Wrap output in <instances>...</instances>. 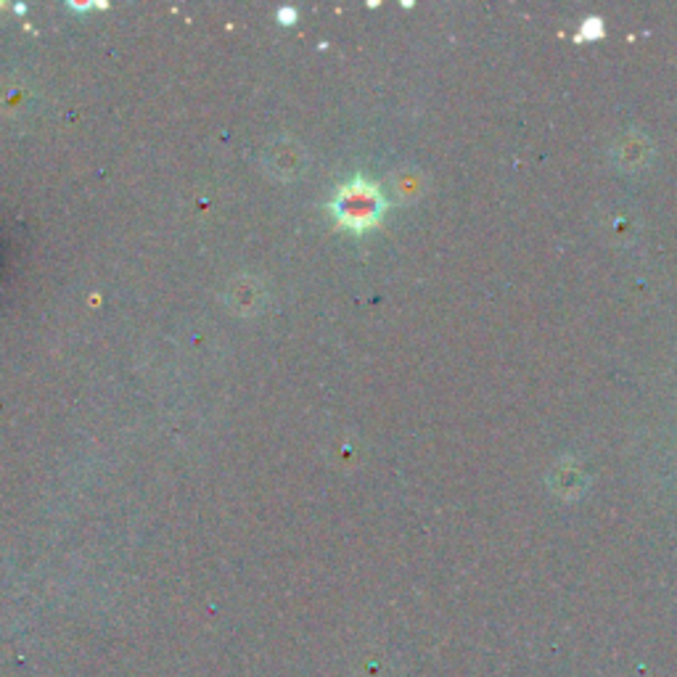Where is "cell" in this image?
Segmentation results:
<instances>
[{
    "instance_id": "cell-4",
    "label": "cell",
    "mask_w": 677,
    "mask_h": 677,
    "mask_svg": "<svg viewBox=\"0 0 677 677\" xmlns=\"http://www.w3.org/2000/svg\"><path fill=\"white\" fill-rule=\"evenodd\" d=\"M395 191L403 202H413V199H418L424 193L421 176H418V172H403V176H397L395 180Z\"/></svg>"
},
{
    "instance_id": "cell-1",
    "label": "cell",
    "mask_w": 677,
    "mask_h": 677,
    "mask_svg": "<svg viewBox=\"0 0 677 677\" xmlns=\"http://www.w3.org/2000/svg\"><path fill=\"white\" fill-rule=\"evenodd\" d=\"M386 210L384 193L379 185L369 183L365 178H354L352 183L341 185L331 202V215L339 228L352 230V234H365L376 228Z\"/></svg>"
},
{
    "instance_id": "cell-3",
    "label": "cell",
    "mask_w": 677,
    "mask_h": 677,
    "mask_svg": "<svg viewBox=\"0 0 677 677\" xmlns=\"http://www.w3.org/2000/svg\"><path fill=\"white\" fill-rule=\"evenodd\" d=\"M548 485L561 498H577V495L585 493V485H588V479H585L583 469L572 466V463H558V466H553L551 476H548Z\"/></svg>"
},
{
    "instance_id": "cell-5",
    "label": "cell",
    "mask_w": 677,
    "mask_h": 677,
    "mask_svg": "<svg viewBox=\"0 0 677 677\" xmlns=\"http://www.w3.org/2000/svg\"><path fill=\"white\" fill-rule=\"evenodd\" d=\"M601 35H603V22H601V19H588V22H583V27H579L577 41L590 43V41H598V37H601Z\"/></svg>"
},
{
    "instance_id": "cell-2",
    "label": "cell",
    "mask_w": 677,
    "mask_h": 677,
    "mask_svg": "<svg viewBox=\"0 0 677 677\" xmlns=\"http://www.w3.org/2000/svg\"><path fill=\"white\" fill-rule=\"evenodd\" d=\"M651 154H654V148H651V140L641 133L624 135V138L619 140V146L614 148L617 165L628 172H635V170H641V167H646Z\"/></svg>"
}]
</instances>
